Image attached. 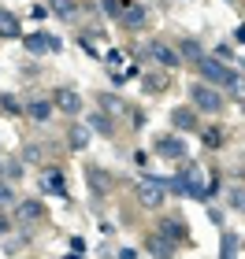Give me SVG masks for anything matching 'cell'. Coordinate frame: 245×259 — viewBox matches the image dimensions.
Masks as SVG:
<instances>
[{
    "label": "cell",
    "mask_w": 245,
    "mask_h": 259,
    "mask_svg": "<svg viewBox=\"0 0 245 259\" xmlns=\"http://www.w3.org/2000/svg\"><path fill=\"white\" fill-rule=\"evenodd\" d=\"M197 67H201V74H204L208 81H212V85H230V89H245V85H241V78L234 74V70H230V67H219V63L212 60V56H204V60L197 63Z\"/></svg>",
    "instance_id": "6da1fadb"
},
{
    "label": "cell",
    "mask_w": 245,
    "mask_h": 259,
    "mask_svg": "<svg viewBox=\"0 0 245 259\" xmlns=\"http://www.w3.org/2000/svg\"><path fill=\"white\" fill-rule=\"evenodd\" d=\"M163 193H167V182H163V178H142V182H137V200H142L145 207H160Z\"/></svg>",
    "instance_id": "7a4b0ae2"
},
{
    "label": "cell",
    "mask_w": 245,
    "mask_h": 259,
    "mask_svg": "<svg viewBox=\"0 0 245 259\" xmlns=\"http://www.w3.org/2000/svg\"><path fill=\"white\" fill-rule=\"evenodd\" d=\"M190 97H193V104L201 111H208V115H216L219 108H223V97L212 89V85H190Z\"/></svg>",
    "instance_id": "3957f363"
},
{
    "label": "cell",
    "mask_w": 245,
    "mask_h": 259,
    "mask_svg": "<svg viewBox=\"0 0 245 259\" xmlns=\"http://www.w3.org/2000/svg\"><path fill=\"white\" fill-rule=\"evenodd\" d=\"M119 22L126 30H142L145 22H149V11L142 4H134V0H123V11H119Z\"/></svg>",
    "instance_id": "277c9868"
},
{
    "label": "cell",
    "mask_w": 245,
    "mask_h": 259,
    "mask_svg": "<svg viewBox=\"0 0 245 259\" xmlns=\"http://www.w3.org/2000/svg\"><path fill=\"white\" fill-rule=\"evenodd\" d=\"M149 56H153V60L160 63V67H179L182 63V56L179 52H174L171 49V45H163V41H153V45H149V49H145Z\"/></svg>",
    "instance_id": "5b68a950"
},
{
    "label": "cell",
    "mask_w": 245,
    "mask_h": 259,
    "mask_svg": "<svg viewBox=\"0 0 245 259\" xmlns=\"http://www.w3.org/2000/svg\"><path fill=\"white\" fill-rule=\"evenodd\" d=\"M52 104H56L60 111H67V115H78V111H82V97H78L75 89H56V93H52Z\"/></svg>",
    "instance_id": "8992f818"
},
{
    "label": "cell",
    "mask_w": 245,
    "mask_h": 259,
    "mask_svg": "<svg viewBox=\"0 0 245 259\" xmlns=\"http://www.w3.org/2000/svg\"><path fill=\"white\" fill-rule=\"evenodd\" d=\"M156 152L163 159H182V152H186V145H182V137H174V134H167V137H156Z\"/></svg>",
    "instance_id": "52a82bcc"
},
{
    "label": "cell",
    "mask_w": 245,
    "mask_h": 259,
    "mask_svg": "<svg viewBox=\"0 0 245 259\" xmlns=\"http://www.w3.org/2000/svg\"><path fill=\"white\" fill-rule=\"evenodd\" d=\"M22 41H26V49H30L33 56H41V52H56V49H60V41L49 37V33H26Z\"/></svg>",
    "instance_id": "ba28073f"
},
{
    "label": "cell",
    "mask_w": 245,
    "mask_h": 259,
    "mask_svg": "<svg viewBox=\"0 0 245 259\" xmlns=\"http://www.w3.org/2000/svg\"><path fill=\"white\" fill-rule=\"evenodd\" d=\"M41 189L45 193H52V196H67V185H63V174L49 167V170H41Z\"/></svg>",
    "instance_id": "9c48e42d"
},
{
    "label": "cell",
    "mask_w": 245,
    "mask_h": 259,
    "mask_svg": "<svg viewBox=\"0 0 245 259\" xmlns=\"http://www.w3.org/2000/svg\"><path fill=\"white\" fill-rule=\"evenodd\" d=\"M41 215H45V207L38 204V200H22L19 211H15V219H19V222H38Z\"/></svg>",
    "instance_id": "30bf717a"
},
{
    "label": "cell",
    "mask_w": 245,
    "mask_h": 259,
    "mask_svg": "<svg viewBox=\"0 0 245 259\" xmlns=\"http://www.w3.org/2000/svg\"><path fill=\"white\" fill-rule=\"evenodd\" d=\"M19 19H15V11H8V8H0V37H19Z\"/></svg>",
    "instance_id": "8fae6325"
},
{
    "label": "cell",
    "mask_w": 245,
    "mask_h": 259,
    "mask_svg": "<svg viewBox=\"0 0 245 259\" xmlns=\"http://www.w3.org/2000/svg\"><path fill=\"white\" fill-rule=\"evenodd\" d=\"M52 108H56V104H49V100H30V104H26V115H30L33 122H49Z\"/></svg>",
    "instance_id": "7c38bea8"
},
{
    "label": "cell",
    "mask_w": 245,
    "mask_h": 259,
    "mask_svg": "<svg viewBox=\"0 0 245 259\" xmlns=\"http://www.w3.org/2000/svg\"><path fill=\"white\" fill-rule=\"evenodd\" d=\"M160 230H163V241H179V244L186 241V226H182L179 219H163Z\"/></svg>",
    "instance_id": "4fadbf2b"
},
{
    "label": "cell",
    "mask_w": 245,
    "mask_h": 259,
    "mask_svg": "<svg viewBox=\"0 0 245 259\" xmlns=\"http://www.w3.org/2000/svg\"><path fill=\"white\" fill-rule=\"evenodd\" d=\"M171 122L179 126V130H193V126H197V115H193L190 108H174V111H171Z\"/></svg>",
    "instance_id": "5bb4252c"
},
{
    "label": "cell",
    "mask_w": 245,
    "mask_h": 259,
    "mask_svg": "<svg viewBox=\"0 0 245 259\" xmlns=\"http://www.w3.org/2000/svg\"><path fill=\"white\" fill-rule=\"evenodd\" d=\"M67 141H71V148H78V152H82V148L89 145V126L75 122V126H71V134H67Z\"/></svg>",
    "instance_id": "9a60e30c"
},
{
    "label": "cell",
    "mask_w": 245,
    "mask_h": 259,
    "mask_svg": "<svg viewBox=\"0 0 245 259\" xmlns=\"http://www.w3.org/2000/svg\"><path fill=\"white\" fill-rule=\"evenodd\" d=\"M49 4H52V11H56V15H60V19H67V22H71V19L78 15V4H75V0H49Z\"/></svg>",
    "instance_id": "2e32d148"
},
{
    "label": "cell",
    "mask_w": 245,
    "mask_h": 259,
    "mask_svg": "<svg viewBox=\"0 0 245 259\" xmlns=\"http://www.w3.org/2000/svg\"><path fill=\"white\" fill-rule=\"evenodd\" d=\"M179 56H186V60H193V63H201V60H204V49H201L197 41H182V45H179Z\"/></svg>",
    "instance_id": "e0dca14e"
},
{
    "label": "cell",
    "mask_w": 245,
    "mask_h": 259,
    "mask_svg": "<svg viewBox=\"0 0 245 259\" xmlns=\"http://www.w3.org/2000/svg\"><path fill=\"white\" fill-rule=\"evenodd\" d=\"M219 259H238V237H234V233H223V244H219Z\"/></svg>",
    "instance_id": "ac0fdd59"
},
{
    "label": "cell",
    "mask_w": 245,
    "mask_h": 259,
    "mask_svg": "<svg viewBox=\"0 0 245 259\" xmlns=\"http://www.w3.org/2000/svg\"><path fill=\"white\" fill-rule=\"evenodd\" d=\"M149 252H153L156 259H171L174 255V248H171V244H163V237H149Z\"/></svg>",
    "instance_id": "d6986e66"
},
{
    "label": "cell",
    "mask_w": 245,
    "mask_h": 259,
    "mask_svg": "<svg viewBox=\"0 0 245 259\" xmlns=\"http://www.w3.org/2000/svg\"><path fill=\"white\" fill-rule=\"evenodd\" d=\"M86 174H89V185H93V193H104V189H108V174H104L100 167H89Z\"/></svg>",
    "instance_id": "ffe728a7"
},
{
    "label": "cell",
    "mask_w": 245,
    "mask_h": 259,
    "mask_svg": "<svg viewBox=\"0 0 245 259\" xmlns=\"http://www.w3.org/2000/svg\"><path fill=\"white\" fill-rule=\"evenodd\" d=\"M89 126L97 130V134H104V137L112 134V119H108V115H104V111H97V115H89Z\"/></svg>",
    "instance_id": "44dd1931"
},
{
    "label": "cell",
    "mask_w": 245,
    "mask_h": 259,
    "mask_svg": "<svg viewBox=\"0 0 245 259\" xmlns=\"http://www.w3.org/2000/svg\"><path fill=\"white\" fill-rule=\"evenodd\" d=\"M100 11H104V15H115V19H119V11H123V0H100Z\"/></svg>",
    "instance_id": "7402d4cb"
},
{
    "label": "cell",
    "mask_w": 245,
    "mask_h": 259,
    "mask_svg": "<svg viewBox=\"0 0 245 259\" xmlns=\"http://www.w3.org/2000/svg\"><path fill=\"white\" fill-rule=\"evenodd\" d=\"M11 200H15L11 185H8V182H0V207H11Z\"/></svg>",
    "instance_id": "603a6c76"
},
{
    "label": "cell",
    "mask_w": 245,
    "mask_h": 259,
    "mask_svg": "<svg viewBox=\"0 0 245 259\" xmlns=\"http://www.w3.org/2000/svg\"><path fill=\"white\" fill-rule=\"evenodd\" d=\"M0 111H8V115H19V100H11V97H0Z\"/></svg>",
    "instance_id": "cb8c5ba5"
},
{
    "label": "cell",
    "mask_w": 245,
    "mask_h": 259,
    "mask_svg": "<svg viewBox=\"0 0 245 259\" xmlns=\"http://www.w3.org/2000/svg\"><path fill=\"white\" fill-rule=\"evenodd\" d=\"M100 108H108V111H119V108H123V104H119V100H115V97H112V93H100Z\"/></svg>",
    "instance_id": "d4e9b609"
},
{
    "label": "cell",
    "mask_w": 245,
    "mask_h": 259,
    "mask_svg": "<svg viewBox=\"0 0 245 259\" xmlns=\"http://www.w3.org/2000/svg\"><path fill=\"white\" fill-rule=\"evenodd\" d=\"M219 141H223V134H219V130H208V134H204V145H212V148H216Z\"/></svg>",
    "instance_id": "484cf974"
},
{
    "label": "cell",
    "mask_w": 245,
    "mask_h": 259,
    "mask_svg": "<svg viewBox=\"0 0 245 259\" xmlns=\"http://www.w3.org/2000/svg\"><path fill=\"white\" fill-rule=\"evenodd\" d=\"M216 60H234V52H230L227 45H219V49H216ZM234 63H238V60H234Z\"/></svg>",
    "instance_id": "4316f807"
},
{
    "label": "cell",
    "mask_w": 245,
    "mask_h": 259,
    "mask_svg": "<svg viewBox=\"0 0 245 259\" xmlns=\"http://www.w3.org/2000/svg\"><path fill=\"white\" fill-rule=\"evenodd\" d=\"M26 159L38 163V159H41V148H38V145H26Z\"/></svg>",
    "instance_id": "83f0119b"
},
{
    "label": "cell",
    "mask_w": 245,
    "mask_h": 259,
    "mask_svg": "<svg viewBox=\"0 0 245 259\" xmlns=\"http://www.w3.org/2000/svg\"><path fill=\"white\" fill-rule=\"evenodd\" d=\"M230 204H234V207H245V193L234 189V193H230Z\"/></svg>",
    "instance_id": "f1b7e54d"
},
{
    "label": "cell",
    "mask_w": 245,
    "mask_h": 259,
    "mask_svg": "<svg viewBox=\"0 0 245 259\" xmlns=\"http://www.w3.org/2000/svg\"><path fill=\"white\" fill-rule=\"evenodd\" d=\"M119 63H123V52L112 49V52H108V67H119Z\"/></svg>",
    "instance_id": "f546056e"
},
{
    "label": "cell",
    "mask_w": 245,
    "mask_h": 259,
    "mask_svg": "<svg viewBox=\"0 0 245 259\" xmlns=\"http://www.w3.org/2000/svg\"><path fill=\"white\" fill-rule=\"evenodd\" d=\"M230 4H238V0H230Z\"/></svg>",
    "instance_id": "4dcf8cb0"
}]
</instances>
